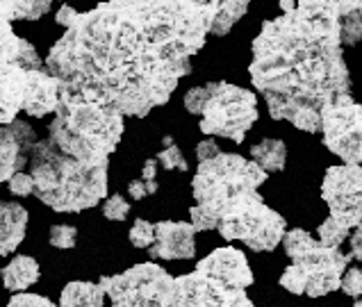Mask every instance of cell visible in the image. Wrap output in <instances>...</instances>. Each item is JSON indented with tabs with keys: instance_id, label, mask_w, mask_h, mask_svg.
<instances>
[{
	"instance_id": "6da1fadb",
	"label": "cell",
	"mask_w": 362,
	"mask_h": 307,
	"mask_svg": "<svg viewBox=\"0 0 362 307\" xmlns=\"http://www.w3.org/2000/svg\"><path fill=\"white\" fill-rule=\"evenodd\" d=\"M219 0L103 3L62 35L46 71L62 94L98 102L121 116H146L192 73L219 12Z\"/></svg>"
},
{
	"instance_id": "7a4b0ae2",
	"label": "cell",
	"mask_w": 362,
	"mask_h": 307,
	"mask_svg": "<svg viewBox=\"0 0 362 307\" xmlns=\"http://www.w3.org/2000/svg\"><path fill=\"white\" fill-rule=\"evenodd\" d=\"M344 0H303L289 14L267 20L253 39L251 82L269 116L303 132H322L324 109L351 98L344 61Z\"/></svg>"
},
{
	"instance_id": "3957f363",
	"label": "cell",
	"mask_w": 362,
	"mask_h": 307,
	"mask_svg": "<svg viewBox=\"0 0 362 307\" xmlns=\"http://www.w3.org/2000/svg\"><path fill=\"white\" fill-rule=\"evenodd\" d=\"M123 119L115 109L62 94L59 89V105L48 126V139L80 164L110 167V155L123 137Z\"/></svg>"
},
{
	"instance_id": "277c9868",
	"label": "cell",
	"mask_w": 362,
	"mask_h": 307,
	"mask_svg": "<svg viewBox=\"0 0 362 307\" xmlns=\"http://www.w3.org/2000/svg\"><path fill=\"white\" fill-rule=\"evenodd\" d=\"M35 196L55 212H85L107 196V167H89L66 157L50 139L30 155Z\"/></svg>"
},
{
	"instance_id": "5b68a950",
	"label": "cell",
	"mask_w": 362,
	"mask_h": 307,
	"mask_svg": "<svg viewBox=\"0 0 362 307\" xmlns=\"http://www.w3.org/2000/svg\"><path fill=\"white\" fill-rule=\"evenodd\" d=\"M269 173H264L257 164L248 162L235 152H219L205 162H199V171L192 180V191L196 205L189 207L192 225L196 232L216 230L219 214L226 205L257 191L262 187Z\"/></svg>"
},
{
	"instance_id": "8992f818",
	"label": "cell",
	"mask_w": 362,
	"mask_h": 307,
	"mask_svg": "<svg viewBox=\"0 0 362 307\" xmlns=\"http://www.w3.org/2000/svg\"><path fill=\"white\" fill-rule=\"evenodd\" d=\"M283 246L287 258L292 260L281 275L283 289L296 296L305 294L319 299L342 287L351 255L310 237L301 228L287 230Z\"/></svg>"
},
{
	"instance_id": "52a82bcc",
	"label": "cell",
	"mask_w": 362,
	"mask_h": 307,
	"mask_svg": "<svg viewBox=\"0 0 362 307\" xmlns=\"http://www.w3.org/2000/svg\"><path fill=\"white\" fill-rule=\"evenodd\" d=\"M185 107L189 114L201 116L199 128L205 135L223 137L242 143L246 132L257 121V96L251 89L230 82H208L185 94Z\"/></svg>"
},
{
	"instance_id": "ba28073f",
	"label": "cell",
	"mask_w": 362,
	"mask_h": 307,
	"mask_svg": "<svg viewBox=\"0 0 362 307\" xmlns=\"http://www.w3.org/2000/svg\"><path fill=\"white\" fill-rule=\"evenodd\" d=\"M216 232L228 241H244L255 253L274 251L287 234L285 219L264 203L257 191L226 205Z\"/></svg>"
},
{
	"instance_id": "9c48e42d",
	"label": "cell",
	"mask_w": 362,
	"mask_h": 307,
	"mask_svg": "<svg viewBox=\"0 0 362 307\" xmlns=\"http://www.w3.org/2000/svg\"><path fill=\"white\" fill-rule=\"evenodd\" d=\"M322 198L330 217L319 225V241L339 248V243L362 225V167H330L322 182Z\"/></svg>"
},
{
	"instance_id": "30bf717a",
	"label": "cell",
	"mask_w": 362,
	"mask_h": 307,
	"mask_svg": "<svg viewBox=\"0 0 362 307\" xmlns=\"http://www.w3.org/2000/svg\"><path fill=\"white\" fill-rule=\"evenodd\" d=\"M171 280L160 264L146 262L119 275H103L98 284L110 296L112 307H160Z\"/></svg>"
},
{
	"instance_id": "8fae6325",
	"label": "cell",
	"mask_w": 362,
	"mask_h": 307,
	"mask_svg": "<svg viewBox=\"0 0 362 307\" xmlns=\"http://www.w3.org/2000/svg\"><path fill=\"white\" fill-rule=\"evenodd\" d=\"M160 307H253L246 289H235L199 271L173 278Z\"/></svg>"
},
{
	"instance_id": "7c38bea8",
	"label": "cell",
	"mask_w": 362,
	"mask_h": 307,
	"mask_svg": "<svg viewBox=\"0 0 362 307\" xmlns=\"http://www.w3.org/2000/svg\"><path fill=\"white\" fill-rule=\"evenodd\" d=\"M324 146L351 167H362V105L344 98L322 114Z\"/></svg>"
},
{
	"instance_id": "4fadbf2b",
	"label": "cell",
	"mask_w": 362,
	"mask_h": 307,
	"mask_svg": "<svg viewBox=\"0 0 362 307\" xmlns=\"http://www.w3.org/2000/svg\"><path fill=\"white\" fill-rule=\"evenodd\" d=\"M37 143V132L25 121L16 119L9 126H0V182L23 173Z\"/></svg>"
},
{
	"instance_id": "5bb4252c",
	"label": "cell",
	"mask_w": 362,
	"mask_h": 307,
	"mask_svg": "<svg viewBox=\"0 0 362 307\" xmlns=\"http://www.w3.org/2000/svg\"><path fill=\"white\" fill-rule=\"evenodd\" d=\"M196 271L228 287H235V289H246V287L253 284V271L248 266L246 255L237 248H230V246L212 251L208 258H203L196 264Z\"/></svg>"
},
{
	"instance_id": "9a60e30c",
	"label": "cell",
	"mask_w": 362,
	"mask_h": 307,
	"mask_svg": "<svg viewBox=\"0 0 362 307\" xmlns=\"http://www.w3.org/2000/svg\"><path fill=\"white\" fill-rule=\"evenodd\" d=\"M196 228L185 221H160L155 223V243L151 246V258L160 260H192L196 255L194 241Z\"/></svg>"
},
{
	"instance_id": "2e32d148",
	"label": "cell",
	"mask_w": 362,
	"mask_h": 307,
	"mask_svg": "<svg viewBox=\"0 0 362 307\" xmlns=\"http://www.w3.org/2000/svg\"><path fill=\"white\" fill-rule=\"evenodd\" d=\"M28 89V71L0 57V126H9L23 109Z\"/></svg>"
},
{
	"instance_id": "e0dca14e",
	"label": "cell",
	"mask_w": 362,
	"mask_h": 307,
	"mask_svg": "<svg viewBox=\"0 0 362 307\" xmlns=\"http://www.w3.org/2000/svg\"><path fill=\"white\" fill-rule=\"evenodd\" d=\"M59 80L50 76L48 71H28V89L23 109L28 116L44 119L50 112H55L59 105Z\"/></svg>"
},
{
	"instance_id": "ac0fdd59",
	"label": "cell",
	"mask_w": 362,
	"mask_h": 307,
	"mask_svg": "<svg viewBox=\"0 0 362 307\" xmlns=\"http://www.w3.org/2000/svg\"><path fill=\"white\" fill-rule=\"evenodd\" d=\"M28 210L18 203L0 200V255L14 253L25 237Z\"/></svg>"
},
{
	"instance_id": "d6986e66",
	"label": "cell",
	"mask_w": 362,
	"mask_h": 307,
	"mask_svg": "<svg viewBox=\"0 0 362 307\" xmlns=\"http://www.w3.org/2000/svg\"><path fill=\"white\" fill-rule=\"evenodd\" d=\"M39 264L30 255H16V258L5 266L3 271V282L5 289L12 294H25L28 287H33L39 280Z\"/></svg>"
},
{
	"instance_id": "ffe728a7",
	"label": "cell",
	"mask_w": 362,
	"mask_h": 307,
	"mask_svg": "<svg viewBox=\"0 0 362 307\" xmlns=\"http://www.w3.org/2000/svg\"><path fill=\"white\" fill-rule=\"evenodd\" d=\"M59 307H105V289L96 282H69L62 289Z\"/></svg>"
},
{
	"instance_id": "44dd1931",
	"label": "cell",
	"mask_w": 362,
	"mask_h": 307,
	"mask_svg": "<svg viewBox=\"0 0 362 307\" xmlns=\"http://www.w3.org/2000/svg\"><path fill=\"white\" fill-rule=\"evenodd\" d=\"M251 157L253 162L260 167L264 173H278L285 169L287 162V146L283 139H262L257 141L251 148Z\"/></svg>"
},
{
	"instance_id": "7402d4cb",
	"label": "cell",
	"mask_w": 362,
	"mask_h": 307,
	"mask_svg": "<svg viewBox=\"0 0 362 307\" xmlns=\"http://www.w3.org/2000/svg\"><path fill=\"white\" fill-rule=\"evenodd\" d=\"M246 9H248L246 0H240V3H237V0H223V3L219 5V12H216V16L212 20L210 35H216V37L228 35L237 20L246 14Z\"/></svg>"
},
{
	"instance_id": "603a6c76",
	"label": "cell",
	"mask_w": 362,
	"mask_h": 307,
	"mask_svg": "<svg viewBox=\"0 0 362 307\" xmlns=\"http://www.w3.org/2000/svg\"><path fill=\"white\" fill-rule=\"evenodd\" d=\"M342 37L344 46H356L362 39V0L342 3Z\"/></svg>"
},
{
	"instance_id": "cb8c5ba5",
	"label": "cell",
	"mask_w": 362,
	"mask_h": 307,
	"mask_svg": "<svg viewBox=\"0 0 362 307\" xmlns=\"http://www.w3.org/2000/svg\"><path fill=\"white\" fill-rule=\"evenodd\" d=\"M130 243L134 248H151L155 243V223L146 219H137L130 228Z\"/></svg>"
},
{
	"instance_id": "d4e9b609",
	"label": "cell",
	"mask_w": 362,
	"mask_h": 307,
	"mask_svg": "<svg viewBox=\"0 0 362 307\" xmlns=\"http://www.w3.org/2000/svg\"><path fill=\"white\" fill-rule=\"evenodd\" d=\"M76 239H78V230L74 225H66V223L53 225V228H50V234H48L50 246H55V248H62V251L74 248Z\"/></svg>"
},
{
	"instance_id": "484cf974",
	"label": "cell",
	"mask_w": 362,
	"mask_h": 307,
	"mask_svg": "<svg viewBox=\"0 0 362 307\" xmlns=\"http://www.w3.org/2000/svg\"><path fill=\"white\" fill-rule=\"evenodd\" d=\"M130 214V203L121 196V193H115L110 196L103 205V217L110 219V221H126Z\"/></svg>"
},
{
	"instance_id": "4316f807",
	"label": "cell",
	"mask_w": 362,
	"mask_h": 307,
	"mask_svg": "<svg viewBox=\"0 0 362 307\" xmlns=\"http://www.w3.org/2000/svg\"><path fill=\"white\" fill-rule=\"evenodd\" d=\"M155 159H158L167 171H182V173L187 171V162H185V155L180 152V148L175 146V143H173V146L164 148Z\"/></svg>"
},
{
	"instance_id": "83f0119b",
	"label": "cell",
	"mask_w": 362,
	"mask_h": 307,
	"mask_svg": "<svg viewBox=\"0 0 362 307\" xmlns=\"http://www.w3.org/2000/svg\"><path fill=\"white\" fill-rule=\"evenodd\" d=\"M7 307H57V305L39 294H14Z\"/></svg>"
},
{
	"instance_id": "f1b7e54d",
	"label": "cell",
	"mask_w": 362,
	"mask_h": 307,
	"mask_svg": "<svg viewBox=\"0 0 362 307\" xmlns=\"http://www.w3.org/2000/svg\"><path fill=\"white\" fill-rule=\"evenodd\" d=\"M346 296H354V299H362V269H346L342 287H339Z\"/></svg>"
},
{
	"instance_id": "f546056e",
	"label": "cell",
	"mask_w": 362,
	"mask_h": 307,
	"mask_svg": "<svg viewBox=\"0 0 362 307\" xmlns=\"http://www.w3.org/2000/svg\"><path fill=\"white\" fill-rule=\"evenodd\" d=\"M16 64L23 66L25 71H39L41 68V59L37 55V48L25 39H21V55H18Z\"/></svg>"
},
{
	"instance_id": "4dcf8cb0",
	"label": "cell",
	"mask_w": 362,
	"mask_h": 307,
	"mask_svg": "<svg viewBox=\"0 0 362 307\" xmlns=\"http://www.w3.org/2000/svg\"><path fill=\"white\" fill-rule=\"evenodd\" d=\"M7 187L14 196H30V193H35V180L30 173H16V176L7 182Z\"/></svg>"
},
{
	"instance_id": "1f68e13d",
	"label": "cell",
	"mask_w": 362,
	"mask_h": 307,
	"mask_svg": "<svg viewBox=\"0 0 362 307\" xmlns=\"http://www.w3.org/2000/svg\"><path fill=\"white\" fill-rule=\"evenodd\" d=\"M158 191V182L155 180H132L130 182V187H128V193H130V198L134 200H141V198H146L151 196V193Z\"/></svg>"
},
{
	"instance_id": "d6a6232c",
	"label": "cell",
	"mask_w": 362,
	"mask_h": 307,
	"mask_svg": "<svg viewBox=\"0 0 362 307\" xmlns=\"http://www.w3.org/2000/svg\"><path fill=\"white\" fill-rule=\"evenodd\" d=\"M219 143H216L214 139H203L199 141V146H196V157H199V162H205L210 159L214 155H219Z\"/></svg>"
},
{
	"instance_id": "836d02e7",
	"label": "cell",
	"mask_w": 362,
	"mask_h": 307,
	"mask_svg": "<svg viewBox=\"0 0 362 307\" xmlns=\"http://www.w3.org/2000/svg\"><path fill=\"white\" fill-rule=\"evenodd\" d=\"M78 16H80V12H76L74 7H69V5H62L59 9H57V16H55V20L59 25H64L66 30L71 28L78 20Z\"/></svg>"
},
{
	"instance_id": "e575fe53",
	"label": "cell",
	"mask_w": 362,
	"mask_h": 307,
	"mask_svg": "<svg viewBox=\"0 0 362 307\" xmlns=\"http://www.w3.org/2000/svg\"><path fill=\"white\" fill-rule=\"evenodd\" d=\"M349 241H351V258L362 262V225H358V228L351 232Z\"/></svg>"
},
{
	"instance_id": "d590c367",
	"label": "cell",
	"mask_w": 362,
	"mask_h": 307,
	"mask_svg": "<svg viewBox=\"0 0 362 307\" xmlns=\"http://www.w3.org/2000/svg\"><path fill=\"white\" fill-rule=\"evenodd\" d=\"M155 173H158V159H146L141 171V180H155Z\"/></svg>"
},
{
	"instance_id": "8d00e7d4",
	"label": "cell",
	"mask_w": 362,
	"mask_h": 307,
	"mask_svg": "<svg viewBox=\"0 0 362 307\" xmlns=\"http://www.w3.org/2000/svg\"><path fill=\"white\" fill-rule=\"evenodd\" d=\"M354 307H362V299H358V301H356V305H354Z\"/></svg>"
}]
</instances>
